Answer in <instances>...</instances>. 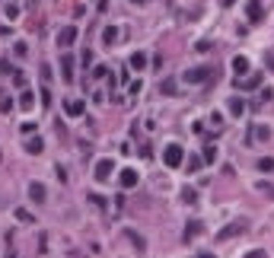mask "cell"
Returning <instances> with one entry per match:
<instances>
[{
  "mask_svg": "<svg viewBox=\"0 0 274 258\" xmlns=\"http://www.w3.org/2000/svg\"><path fill=\"white\" fill-rule=\"evenodd\" d=\"M182 160H185V150L179 144H169L166 150H163V163H166L169 169H179V166H182Z\"/></svg>",
  "mask_w": 274,
  "mask_h": 258,
  "instance_id": "obj_1",
  "label": "cell"
},
{
  "mask_svg": "<svg viewBox=\"0 0 274 258\" xmlns=\"http://www.w3.org/2000/svg\"><path fill=\"white\" fill-rule=\"evenodd\" d=\"M245 229H249V223H245V220H233V223H227V227L217 233V243H227V239H233V236H243Z\"/></svg>",
  "mask_w": 274,
  "mask_h": 258,
  "instance_id": "obj_2",
  "label": "cell"
},
{
  "mask_svg": "<svg viewBox=\"0 0 274 258\" xmlns=\"http://www.w3.org/2000/svg\"><path fill=\"white\" fill-rule=\"evenodd\" d=\"M213 76V67H191V70H185V83H204V80H211Z\"/></svg>",
  "mask_w": 274,
  "mask_h": 258,
  "instance_id": "obj_3",
  "label": "cell"
},
{
  "mask_svg": "<svg viewBox=\"0 0 274 258\" xmlns=\"http://www.w3.org/2000/svg\"><path fill=\"white\" fill-rule=\"evenodd\" d=\"M76 42V26H64L61 32H58V45L61 48H70Z\"/></svg>",
  "mask_w": 274,
  "mask_h": 258,
  "instance_id": "obj_4",
  "label": "cell"
},
{
  "mask_svg": "<svg viewBox=\"0 0 274 258\" xmlns=\"http://www.w3.org/2000/svg\"><path fill=\"white\" fill-rule=\"evenodd\" d=\"M245 13H249V23H252V26H259L261 19H265V13H261V0H249Z\"/></svg>",
  "mask_w": 274,
  "mask_h": 258,
  "instance_id": "obj_5",
  "label": "cell"
},
{
  "mask_svg": "<svg viewBox=\"0 0 274 258\" xmlns=\"http://www.w3.org/2000/svg\"><path fill=\"white\" fill-rule=\"evenodd\" d=\"M137 169H122V175H118V182H122V188H134L137 185Z\"/></svg>",
  "mask_w": 274,
  "mask_h": 258,
  "instance_id": "obj_6",
  "label": "cell"
},
{
  "mask_svg": "<svg viewBox=\"0 0 274 258\" xmlns=\"http://www.w3.org/2000/svg\"><path fill=\"white\" fill-rule=\"evenodd\" d=\"M112 160H99L96 163V179H99V182H108V175H112Z\"/></svg>",
  "mask_w": 274,
  "mask_h": 258,
  "instance_id": "obj_7",
  "label": "cell"
},
{
  "mask_svg": "<svg viewBox=\"0 0 274 258\" xmlns=\"http://www.w3.org/2000/svg\"><path fill=\"white\" fill-rule=\"evenodd\" d=\"M29 197H32V201H35V204H45V185H42V182H32L29 185Z\"/></svg>",
  "mask_w": 274,
  "mask_h": 258,
  "instance_id": "obj_8",
  "label": "cell"
},
{
  "mask_svg": "<svg viewBox=\"0 0 274 258\" xmlns=\"http://www.w3.org/2000/svg\"><path fill=\"white\" fill-rule=\"evenodd\" d=\"M64 108H67V115H74V118H80V115L86 112V102H80V99H70V102H67V106H64Z\"/></svg>",
  "mask_w": 274,
  "mask_h": 258,
  "instance_id": "obj_9",
  "label": "cell"
},
{
  "mask_svg": "<svg viewBox=\"0 0 274 258\" xmlns=\"http://www.w3.org/2000/svg\"><path fill=\"white\" fill-rule=\"evenodd\" d=\"M45 150V144H42V137H32V140H26V153H32V156H38V153Z\"/></svg>",
  "mask_w": 274,
  "mask_h": 258,
  "instance_id": "obj_10",
  "label": "cell"
},
{
  "mask_svg": "<svg viewBox=\"0 0 274 258\" xmlns=\"http://www.w3.org/2000/svg\"><path fill=\"white\" fill-rule=\"evenodd\" d=\"M147 67V54L144 51H134L131 54V70H144Z\"/></svg>",
  "mask_w": 274,
  "mask_h": 258,
  "instance_id": "obj_11",
  "label": "cell"
},
{
  "mask_svg": "<svg viewBox=\"0 0 274 258\" xmlns=\"http://www.w3.org/2000/svg\"><path fill=\"white\" fill-rule=\"evenodd\" d=\"M252 140H271V128H268V124L252 128Z\"/></svg>",
  "mask_w": 274,
  "mask_h": 258,
  "instance_id": "obj_12",
  "label": "cell"
},
{
  "mask_svg": "<svg viewBox=\"0 0 274 258\" xmlns=\"http://www.w3.org/2000/svg\"><path fill=\"white\" fill-rule=\"evenodd\" d=\"M255 169H259V172H274V156H261L259 163H255Z\"/></svg>",
  "mask_w": 274,
  "mask_h": 258,
  "instance_id": "obj_13",
  "label": "cell"
},
{
  "mask_svg": "<svg viewBox=\"0 0 274 258\" xmlns=\"http://www.w3.org/2000/svg\"><path fill=\"white\" fill-rule=\"evenodd\" d=\"M102 45H118V29H115V26H108V29L102 32Z\"/></svg>",
  "mask_w": 274,
  "mask_h": 258,
  "instance_id": "obj_14",
  "label": "cell"
},
{
  "mask_svg": "<svg viewBox=\"0 0 274 258\" xmlns=\"http://www.w3.org/2000/svg\"><path fill=\"white\" fill-rule=\"evenodd\" d=\"M259 83H261V76H259V74H252L249 80H243V83H239V80H236V90H255V86H259Z\"/></svg>",
  "mask_w": 274,
  "mask_h": 258,
  "instance_id": "obj_15",
  "label": "cell"
},
{
  "mask_svg": "<svg viewBox=\"0 0 274 258\" xmlns=\"http://www.w3.org/2000/svg\"><path fill=\"white\" fill-rule=\"evenodd\" d=\"M160 92H163V96H179V92H175V80H172V76H166V80L160 83Z\"/></svg>",
  "mask_w": 274,
  "mask_h": 258,
  "instance_id": "obj_16",
  "label": "cell"
},
{
  "mask_svg": "<svg viewBox=\"0 0 274 258\" xmlns=\"http://www.w3.org/2000/svg\"><path fill=\"white\" fill-rule=\"evenodd\" d=\"M233 70H236V76L249 74V61H245V58H233Z\"/></svg>",
  "mask_w": 274,
  "mask_h": 258,
  "instance_id": "obj_17",
  "label": "cell"
},
{
  "mask_svg": "<svg viewBox=\"0 0 274 258\" xmlns=\"http://www.w3.org/2000/svg\"><path fill=\"white\" fill-rule=\"evenodd\" d=\"M182 163H185V166H188V172H198V169H201V163H204V160H201V156H195V153H191L188 160H182Z\"/></svg>",
  "mask_w": 274,
  "mask_h": 258,
  "instance_id": "obj_18",
  "label": "cell"
},
{
  "mask_svg": "<svg viewBox=\"0 0 274 258\" xmlns=\"http://www.w3.org/2000/svg\"><path fill=\"white\" fill-rule=\"evenodd\" d=\"M61 70H64V80L70 83V80H74V61H70V58H64V61H61Z\"/></svg>",
  "mask_w": 274,
  "mask_h": 258,
  "instance_id": "obj_19",
  "label": "cell"
},
{
  "mask_svg": "<svg viewBox=\"0 0 274 258\" xmlns=\"http://www.w3.org/2000/svg\"><path fill=\"white\" fill-rule=\"evenodd\" d=\"M204 163H217V147L213 144H204V156H201Z\"/></svg>",
  "mask_w": 274,
  "mask_h": 258,
  "instance_id": "obj_20",
  "label": "cell"
},
{
  "mask_svg": "<svg viewBox=\"0 0 274 258\" xmlns=\"http://www.w3.org/2000/svg\"><path fill=\"white\" fill-rule=\"evenodd\" d=\"M229 112H233V115L239 118V115L245 112V102H243V99H229Z\"/></svg>",
  "mask_w": 274,
  "mask_h": 258,
  "instance_id": "obj_21",
  "label": "cell"
},
{
  "mask_svg": "<svg viewBox=\"0 0 274 258\" xmlns=\"http://www.w3.org/2000/svg\"><path fill=\"white\" fill-rule=\"evenodd\" d=\"M198 233H201V223H198V220H195V223H188V227H185V243H188L191 236H198Z\"/></svg>",
  "mask_w": 274,
  "mask_h": 258,
  "instance_id": "obj_22",
  "label": "cell"
},
{
  "mask_svg": "<svg viewBox=\"0 0 274 258\" xmlns=\"http://www.w3.org/2000/svg\"><path fill=\"white\" fill-rule=\"evenodd\" d=\"M182 201H185V204H195V201H198V191H195V188H185L182 191Z\"/></svg>",
  "mask_w": 274,
  "mask_h": 258,
  "instance_id": "obj_23",
  "label": "cell"
},
{
  "mask_svg": "<svg viewBox=\"0 0 274 258\" xmlns=\"http://www.w3.org/2000/svg\"><path fill=\"white\" fill-rule=\"evenodd\" d=\"M19 106H23L26 112H29V108L35 106V99H32V92H23V96H19Z\"/></svg>",
  "mask_w": 274,
  "mask_h": 258,
  "instance_id": "obj_24",
  "label": "cell"
},
{
  "mask_svg": "<svg viewBox=\"0 0 274 258\" xmlns=\"http://www.w3.org/2000/svg\"><path fill=\"white\" fill-rule=\"evenodd\" d=\"M128 239L134 243V249H137V252H144V249H147V245H144V239H140L137 233H131V229H128Z\"/></svg>",
  "mask_w": 274,
  "mask_h": 258,
  "instance_id": "obj_25",
  "label": "cell"
},
{
  "mask_svg": "<svg viewBox=\"0 0 274 258\" xmlns=\"http://www.w3.org/2000/svg\"><path fill=\"white\" fill-rule=\"evenodd\" d=\"M3 16H7L10 23H16V19H19V7H13V3H10V7H7V13H3Z\"/></svg>",
  "mask_w": 274,
  "mask_h": 258,
  "instance_id": "obj_26",
  "label": "cell"
},
{
  "mask_svg": "<svg viewBox=\"0 0 274 258\" xmlns=\"http://www.w3.org/2000/svg\"><path fill=\"white\" fill-rule=\"evenodd\" d=\"M16 220H23V223H32V213H29V211H16Z\"/></svg>",
  "mask_w": 274,
  "mask_h": 258,
  "instance_id": "obj_27",
  "label": "cell"
},
{
  "mask_svg": "<svg viewBox=\"0 0 274 258\" xmlns=\"http://www.w3.org/2000/svg\"><path fill=\"white\" fill-rule=\"evenodd\" d=\"M271 99H274V90H271V86H265V90H261V102H271Z\"/></svg>",
  "mask_w": 274,
  "mask_h": 258,
  "instance_id": "obj_28",
  "label": "cell"
},
{
  "mask_svg": "<svg viewBox=\"0 0 274 258\" xmlns=\"http://www.w3.org/2000/svg\"><path fill=\"white\" fill-rule=\"evenodd\" d=\"M10 70H13V64H10L7 58H3V61H0V74H10Z\"/></svg>",
  "mask_w": 274,
  "mask_h": 258,
  "instance_id": "obj_29",
  "label": "cell"
},
{
  "mask_svg": "<svg viewBox=\"0 0 274 258\" xmlns=\"http://www.w3.org/2000/svg\"><path fill=\"white\" fill-rule=\"evenodd\" d=\"M131 3H147V0H131Z\"/></svg>",
  "mask_w": 274,
  "mask_h": 258,
  "instance_id": "obj_30",
  "label": "cell"
}]
</instances>
